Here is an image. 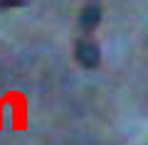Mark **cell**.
Returning <instances> with one entry per match:
<instances>
[{"instance_id": "7a4b0ae2", "label": "cell", "mask_w": 148, "mask_h": 145, "mask_svg": "<svg viewBox=\"0 0 148 145\" xmlns=\"http://www.w3.org/2000/svg\"><path fill=\"white\" fill-rule=\"evenodd\" d=\"M99 20H101L99 5H86L84 10H82V15H79V25H82V30H86V32L94 30V27L99 25Z\"/></svg>"}, {"instance_id": "6da1fadb", "label": "cell", "mask_w": 148, "mask_h": 145, "mask_svg": "<svg viewBox=\"0 0 148 145\" xmlns=\"http://www.w3.org/2000/svg\"><path fill=\"white\" fill-rule=\"evenodd\" d=\"M74 54H77V62H79L84 69H94V67H99L101 52H99V47H96L91 39H79V42H77V49H74Z\"/></svg>"}, {"instance_id": "3957f363", "label": "cell", "mask_w": 148, "mask_h": 145, "mask_svg": "<svg viewBox=\"0 0 148 145\" xmlns=\"http://www.w3.org/2000/svg\"><path fill=\"white\" fill-rule=\"evenodd\" d=\"M27 0H0V7H20Z\"/></svg>"}]
</instances>
